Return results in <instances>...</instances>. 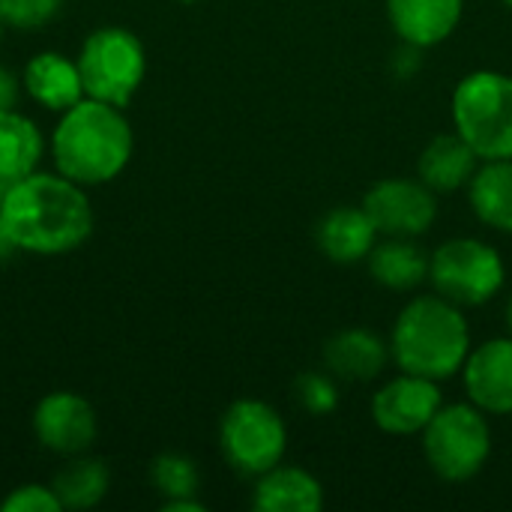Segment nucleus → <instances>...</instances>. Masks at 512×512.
Here are the masks:
<instances>
[{"label":"nucleus","instance_id":"nucleus-34","mask_svg":"<svg viewBox=\"0 0 512 512\" xmlns=\"http://www.w3.org/2000/svg\"><path fill=\"white\" fill-rule=\"evenodd\" d=\"M504 3H507V6H510V9H512V0H504Z\"/></svg>","mask_w":512,"mask_h":512},{"label":"nucleus","instance_id":"nucleus-6","mask_svg":"<svg viewBox=\"0 0 512 512\" xmlns=\"http://www.w3.org/2000/svg\"><path fill=\"white\" fill-rule=\"evenodd\" d=\"M423 453L432 471L450 483L477 477L492 453V429L477 405H441L423 429Z\"/></svg>","mask_w":512,"mask_h":512},{"label":"nucleus","instance_id":"nucleus-17","mask_svg":"<svg viewBox=\"0 0 512 512\" xmlns=\"http://www.w3.org/2000/svg\"><path fill=\"white\" fill-rule=\"evenodd\" d=\"M480 156L471 150V144L456 132V135H438L426 144L417 162L420 180L432 192H456L471 183L477 174Z\"/></svg>","mask_w":512,"mask_h":512},{"label":"nucleus","instance_id":"nucleus-26","mask_svg":"<svg viewBox=\"0 0 512 512\" xmlns=\"http://www.w3.org/2000/svg\"><path fill=\"white\" fill-rule=\"evenodd\" d=\"M3 512H60L63 504L54 495L51 486H39V483H27L12 489L3 501H0Z\"/></svg>","mask_w":512,"mask_h":512},{"label":"nucleus","instance_id":"nucleus-27","mask_svg":"<svg viewBox=\"0 0 512 512\" xmlns=\"http://www.w3.org/2000/svg\"><path fill=\"white\" fill-rule=\"evenodd\" d=\"M21 78L12 72V69H6V66H0V111H12L15 105H18V99H21Z\"/></svg>","mask_w":512,"mask_h":512},{"label":"nucleus","instance_id":"nucleus-3","mask_svg":"<svg viewBox=\"0 0 512 512\" xmlns=\"http://www.w3.org/2000/svg\"><path fill=\"white\" fill-rule=\"evenodd\" d=\"M390 354L402 372L444 381L471 354V333L462 306L447 297H414L393 324Z\"/></svg>","mask_w":512,"mask_h":512},{"label":"nucleus","instance_id":"nucleus-21","mask_svg":"<svg viewBox=\"0 0 512 512\" xmlns=\"http://www.w3.org/2000/svg\"><path fill=\"white\" fill-rule=\"evenodd\" d=\"M471 207L480 222L512 234V159H489L468 183Z\"/></svg>","mask_w":512,"mask_h":512},{"label":"nucleus","instance_id":"nucleus-11","mask_svg":"<svg viewBox=\"0 0 512 512\" xmlns=\"http://www.w3.org/2000/svg\"><path fill=\"white\" fill-rule=\"evenodd\" d=\"M441 408L438 381L402 372L372 399V420L387 435H417Z\"/></svg>","mask_w":512,"mask_h":512},{"label":"nucleus","instance_id":"nucleus-18","mask_svg":"<svg viewBox=\"0 0 512 512\" xmlns=\"http://www.w3.org/2000/svg\"><path fill=\"white\" fill-rule=\"evenodd\" d=\"M252 507L261 512H315L324 507L321 483L303 468H270L258 477Z\"/></svg>","mask_w":512,"mask_h":512},{"label":"nucleus","instance_id":"nucleus-2","mask_svg":"<svg viewBox=\"0 0 512 512\" xmlns=\"http://www.w3.org/2000/svg\"><path fill=\"white\" fill-rule=\"evenodd\" d=\"M132 144L123 108L84 96L60 114L51 135V156L57 174L87 189L117 180L132 159Z\"/></svg>","mask_w":512,"mask_h":512},{"label":"nucleus","instance_id":"nucleus-31","mask_svg":"<svg viewBox=\"0 0 512 512\" xmlns=\"http://www.w3.org/2000/svg\"><path fill=\"white\" fill-rule=\"evenodd\" d=\"M3 195H6V183L0 180V210H3Z\"/></svg>","mask_w":512,"mask_h":512},{"label":"nucleus","instance_id":"nucleus-19","mask_svg":"<svg viewBox=\"0 0 512 512\" xmlns=\"http://www.w3.org/2000/svg\"><path fill=\"white\" fill-rule=\"evenodd\" d=\"M42 153L45 138L27 114L18 108L0 111V180L9 186L39 171Z\"/></svg>","mask_w":512,"mask_h":512},{"label":"nucleus","instance_id":"nucleus-30","mask_svg":"<svg viewBox=\"0 0 512 512\" xmlns=\"http://www.w3.org/2000/svg\"><path fill=\"white\" fill-rule=\"evenodd\" d=\"M507 327H510V336H512V294H510V300H507Z\"/></svg>","mask_w":512,"mask_h":512},{"label":"nucleus","instance_id":"nucleus-20","mask_svg":"<svg viewBox=\"0 0 512 512\" xmlns=\"http://www.w3.org/2000/svg\"><path fill=\"white\" fill-rule=\"evenodd\" d=\"M369 273L390 291H411L429 279V255L414 237H387L369 252Z\"/></svg>","mask_w":512,"mask_h":512},{"label":"nucleus","instance_id":"nucleus-25","mask_svg":"<svg viewBox=\"0 0 512 512\" xmlns=\"http://www.w3.org/2000/svg\"><path fill=\"white\" fill-rule=\"evenodd\" d=\"M63 9V0H0V18L18 30H36L51 24Z\"/></svg>","mask_w":512,"mask_h":512},{"label":"nucleus","instance_id":"nucleus-9","mask_svg":"<svg viewBox=\"0 0 512 512\" xmlns=\"http://www.w3.org/2000/svg\"><path fill=\"white\" fill-rule=\"evenodd\" d=\"M363 210L384 237H420L432 228L438 201L423 180L387 177L366 192Z\"/></svg>","mask_w":512,"mask_h":512},{"label":"nucleus","instance_id":"nucleus-8","mask_svg":"<svg viewBox=\"0 0 512 512\" xmlns=\"http://www.w3.org/2000/svg\"><path fill=\"white\" fill-rule=\"evenodd\" d=\"M219 444L228 465L246 477L276 468L288 447V429L276 408L258 399H237L219 423Z\"/></svg>","mask_w":512,"mask_h":512},{"label":"nucleus","instance_id":"nucleus-4","mask_svg":"<svg viewBox=\"0 0 512 512\" xmlns=\"http://www.w3.org/2000/svg\"><path fill=\"white\" fill-rule=\"evenodd\" d=\"M453 123L483 162L512 159L510 75L492 69L465 75L453 93Z\"/></svg>","mask_w":512,"mask_h":512},{"label":"nucleus","instance_id":"nucleus-16","mask_svg":"<svg viewBox=\"0 0 512 512\" xmlns=\"http://www.w3.org/2000/svg\"><path fill=\"white\" fill-rule=\"evenodd\" d=\"M375 237L378 228L372 225L363 207H336L315 225L318 249L336 264H354L369 258V252L375 249Z\"/></svg>","mask_w":512,"mask_h":512},{"label":"nucleus","instance_id":"nucleus-23","mask_svg":"<svg viewBox=\"0 0 512 512\" xmlns=\"http://www.w3.org/2000/svg\"><path fill=\"white\" fill-rule=\"evenodd\" d=\"M150 480L159 489L165 501H180V498H195L201 486L198 465L189 456L180 453H162L150 465Z\"/></svg>","mask_w":512,"mask_h":512},{"label":"nucleus","instance_id":"nucleus-5","mask_svg":"<svg viewBox=\"0 0 512 512\" xmlns=\"http://www.w3.org/2000/svg\"><path fill=\"white\" fill-rule=\"evenodd\" d=\"M75 60H78L84 96L117 108L132 102V96L141 90L147 75L144 42L129 27H117V24L93 30L81 42Z\"/></svg>","mask_w":512,"mask_h":512},{"label":"nucleus","instance_id":"nucleus-7","mask_svg":"<svg viewBox=\"0 0 512 512\" xmlns=\"http://www.w3.org/2000/svg\"><path fill=\"white\" fill-rule=\"evenodd\" d=\"M504 258L483 240L456 237L429 255V282L456 306H483L504 288Z\"/></svg>","mask_w":512,"mask_h":512},{"label":"nucleus","instance_id":"nucleus-33","mask_svg":"<svg viewBox=\"0 0 512 512\" xmlns=\"http://www.w3.org/2000/svg\"><path fill=\"white\" fill-rule=\"evenodd\" d=\"M180 3H198V0H180Z\"/></svg>","mask_w":512,"mask_h":512},{"label":"nucleus","instance_id":"nucleus-29","mask_svg":"<svg viewBox=\"0 0 512 512\" xmlns=\"http://www.w3.org/2000/svg\"><path fill=\"white\" fill-rule=\"evenodd\" d=\"M18 249H15V243H12V237L6 234V228H3V222H0V264L6 261V258H12Z\"/></svg>","mask_w":512,"mask_h":512},{"label":"nucleus","instance_id":"nucleus-1","mask_svg":"<svg viewBox=\"0 0 512 512\" xmlns=\"http://www.w3.org/2000/svg\"><path fill=\"white\" fill-rule=\"evenodd\" d=\"M0 222L15 249L30 255H66L93 234V204L84 186L69 177L33 171L6 186Z\"/></svg>","mask_w":512,"mask_h":512},{"label":"nucleus","instance_id":"nucleus-12","mask_svg":"<svg viewBox=\"0 0 512 512\" xmlns=\"http://www.w3.org/2000/svg\"><path fill=\"white\" fill-rule=\"evenodd\" d=\"M465 390L483 414H512V336L483 342L468 354Z\"/></svg>","mask_w":512,"mask_h":512},{"label":"nucleus","instance_id":"nucleus-24","mask_svg":"<svg viewBox=\"0 0 512 512\" xmlns=\"http://www.w3.org/2000/svg\"><path fill=\"white\" fill-rule=\"evenodd\" d=\"M294 399L300 402L303 411H309L315 417H324V414L336 411L339 390H336V384H333V378L327 372H303L294 381Z\"/></svg>","mask_w":512,"mask_h":512},{"label":"nucleus","instance_id":"nucleus-15","mask_svg":"<svg viewBox=\"0 0 512 512\" xmlns=\"http://www.w3.org/2000/svg\"><path fill=\"white\" fill-rule=\"evenodd\" d=\"M390 360V345L363 327L339 330L324 345V366L330 375L345 381H372L384 372Z\"/></svg>","mask_w":512,"mask_h":512},{"label":"nucleus","instance_id":"nucleus-22","mask_svg":"<svg viewBox=\"0 0 512 512\" xmlns=\"http://www.w3.org/2000/svg\"><path fill=\"white\" fill-rule=\"evenodd\" d=\"M108 486H111V471L102 459L93 456H72V462L51 483L63 510H90L102 504Z\"/></svg>","mask_w":512,"mask_h":512},{"label":"nucleus","instance_id":"nucleus-28","mask_svg":"<svg viewBox=\"0 0 512 512\" xmlns=\"http://www.w3.org/2000/svg\"><path fill=\"white\" fill-rule=\"evenodd\" d=\"M165 512H204V504L195 498H180V501H165L162 504Z\"/></svg>","mask_w":512,"mask_h":512},{"label":"nucleus","instance_id":"nucleus-14","mask_svg":"<svg viewBox=\"0 0 512 512\" xmlns=\"http://www.w3.org/2000/svg\"><path fill=\"white\" fill-rule=\"evenodd\" d=\"M465 0H387L393 30L405 45L432 48L444 42L462 21Z\"/></svg>","mask_w":512,"mask_h":512},{"label":"nucleus","instance_id":"nucleus-13","mask_svg":"<svg viewBox=\"0 0 512 512\" xmlns=\"http://www.w3.org/2000/svg\"><path fill=\"white\" fill-rule=\"evenodd\" d=\"M21 84H24V93L36 105L57 111V114H63L66 108H72L75 102L84 99L78 60H72L60 51L33 54L21 72Z\"/></svg>","mask_w":512,"mask_h":512},{"label":"nucleus","instance_id":"nucleus-32","mask_svg":"<svg viewBox=\"0 0 512 512\" xmlns=\"http://www.w3.org/2000/svg\"><path fill=\"white\" fill-rule=\"evenodd\" d=\"M0 42H3V18H0Z\"/></svg>","mask_w":512,"mask_h":512},{"label":"nucleus","instance_id":"nucleus-10","mask_svg":"<svg viewBox=\"0 0 512 512\" xmlns=\"http://www.w3.org/2000/svg\"><path fill=\"white\" fill-rule=\"evenodd\" d=\"M33 435L39 447H45L54 456H84L96 435H99V420L93 405L69 390L48 393L39 399L33 411Z\"/></svg>","mask_w":512,"mask_h":512}]
</instances>
